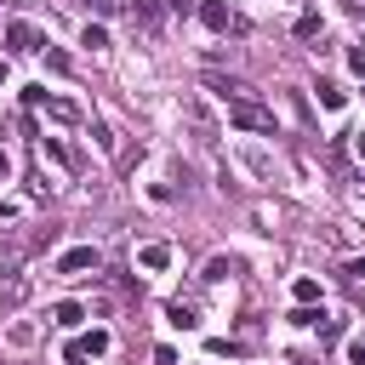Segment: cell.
Segmentation results:
<instances>
[{
	"label": "cell",
	"mask_w": 365,
	"mask_h": 365,
	"mask_svg": "<svg viewBox=\"0 0 365 365\" xmlns=\"http://www.w3.org/2000/svg\"><path fill=\"white\" fill-rule=\"evenodd\" d=\"M98 263H103L98 246H80V251H63V257H58V274H86V268L98 274Z\"/></svg>",
	"instance_id": "3957f363"
},
{
	"label": "cell",
	"mask_w": 365,
	"mask_h": 365,
	"mask_svg": "<svg viewBox=\"0 0 365 365\" xmlns=\"http://www.w3.org/2000/svg\"><path fill=\"white\" fill-rule=\"evenodd\" d=\"M291 291H297V303H314V297H319V280H308V274H303V280H297Z\"/></svg>",
	"instance_id": "5bb4252c"
},
{
	"label": "cell",
	"mask_w": 365,
	"mask_h": 365,
	"mask_svg": "<svg viewBox=\"0 0 365 365\" xmlns=\"http://www.w3.org/2000/svg\"><path fill=\"white\" fill-rule=\"evenodd\" d=\"M6 171H12V160H6V154H0V177H6Z\"/></svg>",
	"instance_id": "7402d4cb"
},
{
	"label": "cell",
	"mask_w": 365,
	"mask_h": 365,
	"mask_svg": "<svg viewBox=\"0 0 365 365\" xmlns=\"http://www.w3.org/2000/svg\"><path fill=\"white\" fill-rule=\"evenodd\" d=\"M74 348H80V354H103V348H109V331H86Z\"/></svg>",
	"instance_id": "7c38bea8"
},
{
	"label": "cell",
	"mask_w": 365,
	"mask_h": 365,
	"mask_svg": "<svg viewBox=\"0 0 365 365\" xmlns=\"http://www.w3.org/2000/svg\"><path fill=\"white\" fill-rule=\"evenodd\" d=\"M0 80H6V63H0Z\"/></svg>",
	"instance_id": "603a6c76"
},
{
	"label": "cell",
	"mask_w": 365,
	"mask_h": 365,
	"mask_svg": "<svg viewBox=\"0 0 365 365\" xmlns=\"http://www.w3.org/2000/svg\"><path fill=\"white\" fill-rule=\"evenodd\" d=\"M166 314H171V326H177V331H194V308H189V303H171Z\"/></svg>",
	"instance_id": "8fae6325"
},
{
	"label": "cell",
	"mask_w": 365,
	"mask_h": 365,
	"mask_svg": "<svg viewBox=\"0 0 365 365\" xmlns=\"http://www.w3.org/2000/svg\"><path fill=\"white\" fill-rule=\"evenodd\" d=\"M297 34H319V12H303L297 18Z\"/></svg>",
	"instance_id": "e0dca14e"
},
{
	"label": "cell",
	"mask_w": 365,
	"mask_h": 365,
	"mask_svg": "<svg viewBox=\"0 0 365 365\" xmlns=\"http://www.w3.org/2000/svg\"><path fill=\"white\" fill-rule=\"evenodd\" d=\"M18 268H23V246H0V274L18 280Z\"/></svg>",
	"instance_id": "30bf717a"
},
{
	"label": "cell",
	"mask_w": 365,
	"mask_h": 365,
	"mask_svg": "<svg viewBox=\"0 0 365 365\" xmlns=\"http://www.w3.org/2000/svg\"><path fill=\"white\" fill-rule=\"evenodd\" d=\"M348 365H365V337H354V343H348Z\"/></svg>",
	"instance_id": "ac0fdd59"
},
{
	"label": "cell",
	"mask_w": 365,
	"mask_h": 365,
	"mask_svg": "<svg viewBox=\"0 0 365 365\" xmlns=\"http://www.w3.org/2000/svg\"><path fill=\"white\" fill-rule=\"evenodd\" d=\"M228 120H234L240 131H274V114L257 109L251 98H234V103H228Z\"/></svg>",
	"instance_id": "7a4b0ae2"
},
{
	"label": "cell",
	"mask_w": 365,
	"mask_h": 365,
	"mask_svg": "<svg viewBox=\"0 0 365 365\" xmlns=\"http://www.w3.org/2000/svg\"><path fill=\"white\" fill-rule=\"evenodd\" d=\"M343 274H348V280H365V257H354V263H348Z\"/></svg>",
	"instance_id": "d6986e66"
},
{
	"label": "cell",
	"mask_w": 365,
	"mask_h": 365,
	"mask_svg": "<svg viewBox=\"0 0 365 365\" xmlns=\"http://www.w3.org/2000/svg\"><path fill=\"white\" fill-rule=\"evenodd\" d=\"M86 46H91V52H103V46H109V29L103 23H86V34H80Z\"/></svg>",
	"instance_id": "4fadbf2b"
},
{
	"label": "cell",
	"mask_w": 365,
	"mask_h": 365,
	"mask_svg": "<svg viewBox=\"0 0 365 365\" xmlns=\"http://www.w3.org/2000/svg\"><path fill=\"white\" fill-rule=\"evenodd\" d=\"M206 86H211V91H223L228 103H234V98H251V86H246V80H234V74H206Z\"/></svg>",
	"instance_id": "277c9868"
},
{
	"label": "cell",
	"mask_w": 365,
	"mask_h": 365,
	"mask_svg": "<svg viewBox=\"0 0 365 365\" xmlns=\"http://www.w3.org/2000/svg\"><path fill=\"white\" fill-rule=\"evenodd\" d=\"M23 103H29V109H46L58 126H74V120H80V109H74V103H63V98H46V86H29V91H23Z\"/></svg>",
	"instance_id": "6da1fadb"
},
{
	"label": "cell",
	"mask_w": 365,
	"mask_h": 365,
	"mask_svg": "<svg viewBox=\"0 0 365 365\" xmlns=\"http://www.w3.org/2000/svg\"><path fill=\"white\" fill-rule=\"evenodd\" d=\"M200 18H206V29H234V12H228L223 0H206V6H200Z\"/></svg>",
	"instance_id": "8992f818"
},
{
	"label": "cell",
	"mask_w": 365,
	"mask_h": 365,
	"mask_svg": "<svg viewBox=\"0 0 365 365\" xmlns=\"http://www.w3.org/2000/svg\"><path fill=\"white\" fill-rule=\"evenodd\" d=\"M319 103H326V109H343V86L326 80V86H319Z\"/></svg>",
	"instance_id": "9a60e30c"
},
{
	"label": "cell",
	"mask_w": 365,
	"mask_h": 365,
	"mask_svg": "<svg viewBox=\"0 0 365 365\" xmlns=\"http://www.w3.org/2000/svg\"><path fill=\"white\" fill-rule=\"evenodd\" d=\"M137 263H143V268H166V263H171V246H143V251H137Z\"/></svg>",
	"instance_id": "9c48e42d"
},
{
	"label": "cell",
	"mask_w": 365,
	"mask_h": 365,
	"mask_svg": "<svg viewBox=\"0 0 365 365\" xmlns=\"http://www.w3.org/2000/svg\"><path fill=\"white\" fill-rule=\"evenodd\" d=\"M52 319H58V326H69V331H74L80 319H86V308H80V303H58V308H52Z\"/></svg>",
	"instance_id": "ba28073f"
},
{
	"label": "cell",
	"mask_w": 365,
	"mask_h": 365,
	"mask_svg": "<svg viewBox=\"0 0 365 365\" xmlns=\"http://www.w3.org/2000/svg\"><path fill=\"white\" fill-rule=\"evenodd\" d=\"M131 23H143L149 34L160 29V6H154V0H131Z\"/></svg>",
	"instance_id": "52a82bcc"
},
{
	"label": "cell",
	"mask_w": 365,
	"mask_h": 365,
	"mask_svg": "<svg viewBox=\"0 0 365 365\" xmlns=\"http://www.w3.org/2000/svg\"><path fill=\"white\" fill-rule=\"evenodd\" d=\"M348 63H354V74H365V46H354V52H348Z\"/></svg>",
	"instance_id": "ffe728a7"
},
{
	"label": "cell",
	"mask_w": 365,
	"mask_h": 365,
	"mask_svg": "<svg viewBox=\"0 0 365 365\" xmlns=\"http://www.w3.org/2000/svg\"><path fill=\"white\" fill-rule=\"evenodd\" d=\"M91 6H98V12H114V6H120V0H91Z\"/></svg>",
	"instance_id": "44dd1931"
},
{
	"label": "cell",
	"mask_w": 365,
	"mask_h": 365,
	"mask_svg": "<svg viewBox=\"0 0 365 365\" xmlns=\"http://www.w3.org/2000/svg\"><path fill=\"white\" fill-rule=\"evenodd\" d=\"M6 46H12V52H34V29H29L23 18H12V23H6Z\"/></svg>",
	"instance_id": "5b68a950"
},
{
	"label": "cell",
	"mask_w": 365,
	"mask_h": 365,
	"mask_svg": "<svg viewBox=\"0 0 365 365\" xmlns=\"http://www.w3.org/2000/svg\"><path fill=\"white\" fill-rule=\"evenodd\" d=\"M223 274H234V263H223V257H211V263H206V280H223Z\"/></svg>",
	"instance_id": "2e32d148"
}]
</instances>
